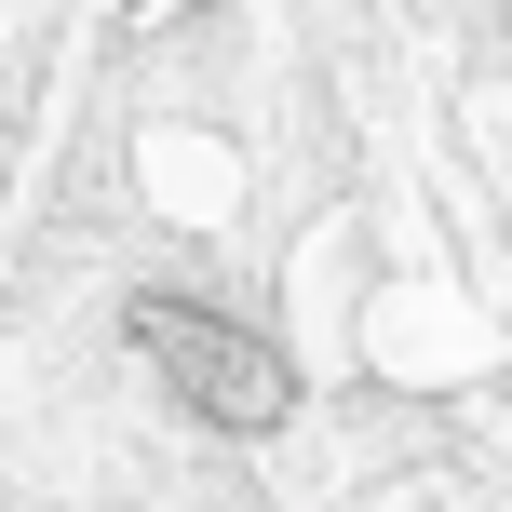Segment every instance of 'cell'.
Instances as JSON below:
<instances>
[{
    "label": "cell",
    "instance_id": "obj_1",
    "mask_svg": "<svg viewBox=\"0 0 512 512\" xmlns=\"http://www.w3.org/2000/svg\"><path fill=\"white\" fill-rule=\"evenodd\" d=\"M122 337H135V364H149L203 432H230V445H270L283 418H297V364H283L243 310H216V297H135Z\"/></svg>",
    "mask_w": 512,
    "mask_h": 512
}]
</instances>
